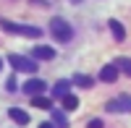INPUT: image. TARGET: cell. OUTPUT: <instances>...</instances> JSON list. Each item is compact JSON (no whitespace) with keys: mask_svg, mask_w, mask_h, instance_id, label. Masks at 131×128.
Instances as JSON below:
<instances>
[{"mask_svg":"<svg viewBox=\"0 0 131 128\" xmlns=\"http://www.w3.org/2000/svg\"><path fill=\"white\" fill-rule=\"evenodd\" d=\"M0 26H3L8 34H21V37H29V39H39L42 31L37 26H26V24H16V21H5L0 18Z\"/></svg>","mask_w":131,"mask_h":128,"instance_id":"obj_1","label":"cell"},{"mask_svg":"<svg viewBox=\"0 0 131 128\" xmlns=\"http://www.w3.org/2000/svg\"><path fill=\"white\" fill-rule=\"evenodd\" d=\"M50 34L55 37L58 42H71L73 39V29H71V24L66 18H60V16H55L50 21Z\"/></svg>","mask_w":131,"mask_h":128,"instance_id":"obj_2","label":"cell"},{"mask_svg":"<svg viewBox=\"0 0 131 128\" xmlns=\"http://www.w3.org/2000/svg\"><path fill=\"white\" fill-rule=\"evenodd\" d=\"M8 63H10V68H13V71H24V73H34V71H37V60L24 58V55H10Z\"/></svg>","mask_w":131,"mask_h":128,"instance_id":"obj_3","label":"cell"},{"mask_svg":"<svg viewBox=\"0 0 131 128\" xmlns=\"http://www.w3.org/2000/svg\"><path fill=\"white\" fill-rule=\"evenodd\" d=\"M107 112H131V94H121L105 105Z\"/></svg>","mask_w":131,"mask_h":128,"instance_id":"obj_4","label":"cell"},{"mask_svg":"<svg viewBox=\"0 0 131 128\" xmlns=\"http://www.w3.org/2000/svg\"><path fill=\"white\" fill-rule=\"evenodd\" d=\"M52 58H55V50L47 45H37L31 50V60H52Z\"/></svg>","mask_w":131,"mask_h":128,"instance_id":"obj_5","label":"cell"},{"mask_svg":"<svg viewBox=\"0 0 131 128\" xmlns=\"http://www.w3.org/2000/svg\"><path fill=\"white\" fill-rule=\"evenodd\" d=\"M45 89H47V84L42 81V79H29V81L24 84V92H26V94H31V97H37V94H42Z\"/></svg>","mask_w":131,"mask_h":128,"instance_id":"obj_6","label":"cell"},{"mask_svg":"<svg viewBox=\"0 0 131 128\" xmlns=\"http://www.w3.org/2000/svg\"><path fill=\"white\" fill-rule=\"evenodd\" d=\"M100 79H102L105 84H113V81L118 79V68L113 66V63H107V66H102V71H100Z\"/></svg>","mask_w":131,"mask_h":128,"instance_id":"obj_7","label":"cell"},{"mask_svg":"<svg viewBox=\"0 0 131 128\" xmlns=\"http://www.w3.org/2000/svg\"><path fill=\"white\" fill-rule=\"evenodd\" d=\"M107 26H110V31H113V37H115L118 42H123V39H126V29H123V24H121V21H115V18H110V21H107Z\"/></svg>","mask_w":131,"mask_h":128,"instance_id":"obj_8","label":"cell"},{"mask_svg":"<svg viewBox=\"0 0 131 128\" xmlns=\"http://www.w3.org/2000/svg\"><path fill=\"white\" fill-rule=\"evenodd\" d=\"M8 115H10V118H13L18 125H26V123H29V112H26V110H21V107H10Z\"/></svg>","mask_w":131,"mask_h":128,"instance_id":"obj_9","label":"cell"},{"mask_svg":"<svg viewBox=\"0 0 131 128\" xmlns=\"http://www.w3.org/2000/svg\"><path fill=\"white\" fill-rule=\"evenodd\" d=\"M31 105H34V107H39V110H50V107H52V99L37 94V97H31Z\"/></svg>","mask_w":131,"mask_h":128,"instance_id":"obj_10","label":"cell"},{"mask_svg":"<svg viewBox=\"0 0 131 128\" xmlns=\"http://www.w3.org/2000/svg\"><path fill=\"white\" fill-rule=\"evenodd\" d=\"M52 128H68V120H66V115L60 110L52 112Z\"/></svg>","mask_w":131,"mask_h":128,"instance_id":"obj_11","label":"cell"},{"mask_svg":"<svg viewBox=\"0 0 131 128\" xmlns=\"http://www.w3.org/2000/svg\"><path fill=\"white\" fill-rule=\"evenodd\" d=\"M113 66H115L118 71H123L126 76H131V58H118V60L113 63Z\"/></svg>","mask_w":131,"mask_h":128,"instance_id":"obj_12","label":"cell"},{"mask_svg":"<svg viewBox=\"0 0 131 128\" xmlns=\"http://www.w3.org/2000/svg\"><path fill=\"white\" fill-rule=\"evenodd\" d=\"M79 107V97L76 94H66L63 97V110H76Z\"/></svg>","mask_w":131,"mask_h":128,"instance_id":"obj_13","label":"cell"},{"mask_svg":"<svg viewBox=\"0 0 131 128\" xmlns=\"http://www.w3.org/2000/svg\"><path fill=\"white\" fill-rule=\"evenodd\" d=\"M73 81H76V86H84V89H89L92 84H94V79H92V76H84V73H79Z\"/></svg>","mask_w":131,"mask_h":128,"instance_id":"obj_14","label":"cell"},{"mask_svg":"<svg viewBox=\"0 0 131 128\" xmlns=\"http://www.w3.org/2000/svg\"><path fill=\"white\" fill-rule=\"evenodd\" d=\"M52 94H55V97H66V94H68V81H58L55 84V92H52Z\"/></svg>","mask_w":131,"mask_h":128,"instance_id":"obj_15","label":"cell"},{"mask_svg":"<svg viewBox=\"0 0 131 128\" xmlns=\"http://www.w3.org/2000/svg\"><path fill=\"white\" fill-rule=\"evenodd\" d=\"M86 128H102V120H100V118H94V120L86 123Z\"/></svg>","mask_w":131,"mask_h":128,"instance_id":"obj_16","label":"cell"},{"mask_svg":"<svg viewBox=\"0 0 131 128\" xmlns=\"http://www.w3.org/2000/svg\"><path fill=\"white\" fill-rule=\"evenodd\" d=\"M39 128H52V123H42V125H39Z\"/></svg>","mask_w":131,"mask_h":128,"instance_id":"obj_17","label":"cell"},{"mask_svg":"<svg viewBox=\"0 0 131 128\" xmlns=\"http://www.w3.org/2000/svg\"><path fill=\"white\" fill-rule=\"evenodd\" d=\"M71 3H79V0H71Z\"/></svg>","mask_w":131,"mask_h":128,"instance_id":"obj_18","label":"cell"},{"mask_svg":"<svg viewBox=\"0 0 131 128\" xmlns=\"http://www.w3.org/2000/svg\"><path fill=\"white\" fill-rule=\"evenodd\" d=\"M0 68H3V60H0Z\"/></svg>","mask_w":131,"mask_h":128,"instance_id":"obj_19","label":"cell"}]
</instances>
